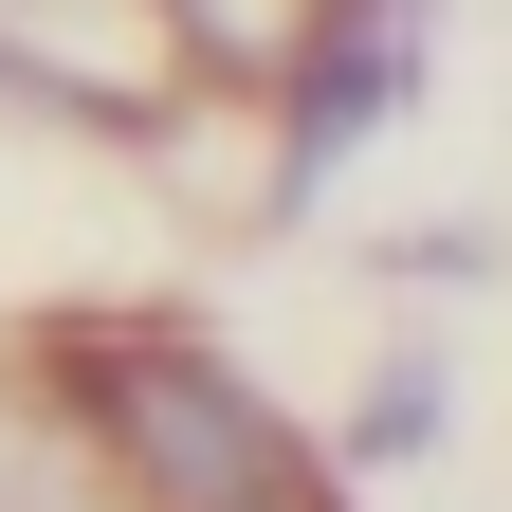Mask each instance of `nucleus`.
<instances>
[{"label":"nucleus","instance_id":"1","mask_svg":"<svg viewBox=\"0 0 512 512\" xmlns=\"http://www.w3.org/2000/svg\"><path fill=\"white\" fill-rule=\"evenodd\" d=\"M55 403H74L92 476L128 512H330V458H311L202 330H74L55 348Z\"/></svg>","mask_w":512,"mask_h":512},{"label":"nucleus","instance_id":"2","mask_svg":"<svg viewBox=\"0 0 512 512\" xmlns=\"http://www.w3.org/2000/svg\"><path fill=\"white\" fill-rule=\"evenodd\" d=\"M421 421H439V366H384V403H366V439H348V458H403Z\"/></svg>","mask_w":512,"mask_h":512}]
</instances>
